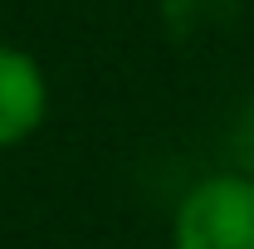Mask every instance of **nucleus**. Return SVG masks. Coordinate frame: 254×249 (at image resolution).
Returning <instances> with one entry per match:
<instances>
[{
    "label": "nucleus",
    "mask_w": 254,
    "mask_h": 249,
    "mask_svg": "<svg viewBox=\"0 0 254 249\" xmlns=\"http://www.w3.org/2000/svg\"><path fill=\"white\" fill-rule=\"evenodd\" d=\"M171 249H254V176H200L171 210Z\"/></svg>",
    "instance_id": "obj_1"
},
{
    "label": "nucleus",
    "mask_w": 254,
    "mask_h": 249,
    "mask_svg": "<svg viewBox=\"0 0 254 249\" xmlns=\"http://www.w3.org/2000/svg\"><path fill=\"white\" fill-rule=\"evenodd\" d=\"M49 113V78L30 49L0 44V152L30 142Z\"/></svg>",
    "instance_id": "obj_2"
}]
</instances>
